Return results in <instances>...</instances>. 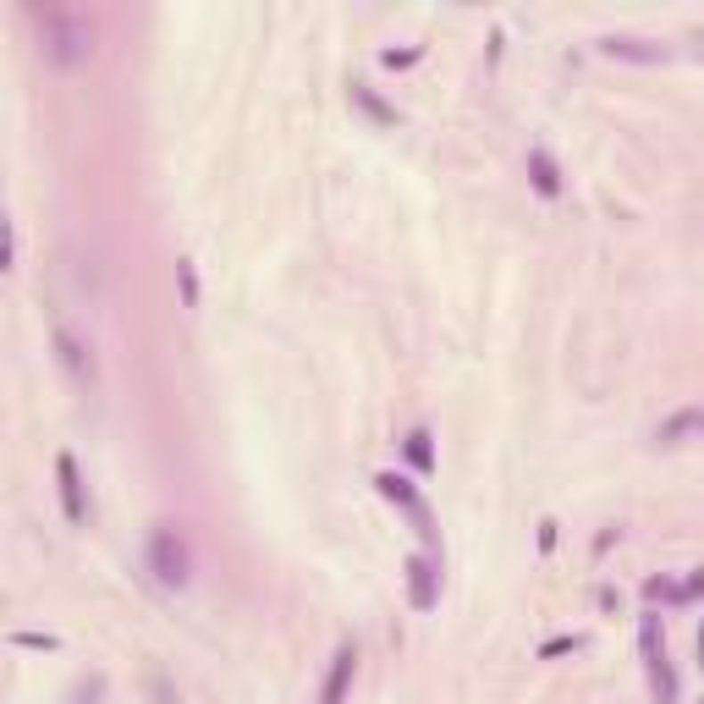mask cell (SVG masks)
Returning <instances> with one entry per match:
<instances>
[{"mask_svg":"<svg viewBox=\"0 0 704 704\" xmlns=\"http://www.w3.org/2000/svg\"><path fill=\"white\" fill-rule=\"evenodd\" d=\"M176 286H182V308H199V275L187 259H176Z\"/></svg>","mask_w":704,"mask_h":704,"instance_id":"cell-13","label":"cell"},{"mask_svg":"<svg viewBox=\"0 0 704 704\" xmlns=\"http://www.w3.org/2000/svg\"><path fill=\"white\" fill-rule=\"evenodd\" d=\"M600 50L611 61H638V67H655V61H666L660 45H644V39H600Z\"/></svg>","mask_w":704,"mask_h":704,"instance_id":"cell-7","label":"cell"},{"mask_svg":"<svg viewBox=\"0 0 704 704\" xmlns=\"http://www.w3.org/2000/svg\"><path fill=\"white\" fill-rule=\"evenodd\" d=\"M699 644H704V633H699Z\"/></svg>","mask_w":704,"mask_h":704,"instance_id":"cell-17","label":"cell"},{"mask_svg":"<svg viewBox=\"0 0 704 704\" xmlns=\"http://www.w3.org/2000/svg\"><path fill=\"white\" fill-rule=\"evenodd\" d=\"M55 479H61V512H67V523H88V501H83V473H78V457L61 452L55 457Z\"/></svg>","mask_w":704,"mask_h":704,"instance_id":"cell-3","label":"cell"},{"mask_svg":"<svg viewBox=\"0 0 704 704\" xmlns=\"http://www.w3.org/2000/svg\"><path fill=\"white\" fill-rule=\"evenodd\" d=\"M55 347H61V364H67V374L78 380V386H88V380H94V358H88V347H83L67 325H55Z\"/></svg>","mask_w":704,"mask_h":704,"instance_id":"cell-6","label":"cell"},{"mask_svg":"<svg viewBox=\"0 0 704 704\" xmlns=\"http://www.w3.org/2000/svg\"><path fill=\"white\" fill-rule=\"evenodd\" d=\"M34 17H39V45L55 67H78L88 55V28L72 12H34Z\"/></svg>","mask_w":704,"mask_h":704,"instance_id":"cell-1","label":"cell"},{"mask_svg":"<svg viewBox=\"0 0 704 704\" xmlns=\"http://www.w3.org/2000/svg\"><path fill=\"white\" fill-rule=\"evenodd\" d=\"M638 650H644V666H650V671L660 666V617H655V611L638 622Z\"/></svg>","mask_w":704,"mask_h":704,"instance_id":"cell-10","label":"cell"},{"mask_svg":"<svg viewBox=\"0 0 704 704\" xmlns=\"http://www.w3.org/2000/svg\"><path fill=\"white\" fill-rule=\"evenodd\" d=\"M567 650H578V638H551V644L539 650V655H567Z\"/></svg>","mask_w":704,"mask_h":704,"instance_id":"cell-16","label":"cell"},{"mask_svg":"<svg viewBox=\"0 0 704 704\" xmlns=\"http://www.w3.org/2000/svg\"><path fill=\"white\" fill-rule=\"evenodd\" d=\"M693 594H704V567H693V578L677 584V600H693Z\"/></svg>","mask_w":704,"mask_h":704,"instance_id":"cell-15","label":"cell"},{"mask_svg":"<svg viewBox=\"0 0 704 704\" xmlns=\"http://www.w3.org/2000/svg\"><path fill=\"white\" fill-rule=\"evenodd\" d=\"M528 176H534V187H539L545 199H556V193H561V171H556L551 149H528Z\"/></svg>","mask_w":704,"mask_h":704,"instance_id":"cell-8","label":"cell"},{"mask_svg":"<svg viewBox=\"0 0 704 704\" xmlns=\"http://www.w3.org/2000/svg\"><path fill=\"white\" fill-rule=\"evenodd\" d=\"M12 644H22V650H55V638H45V633H17Z\"/></svg>","mask_w":704,"mask_h":704,"instance_id":"cell-14","label":"cell"},{"mask_svg":"<svg viewBox=\"0 0 704 704\" xmlns=\"http://www.w3.org/2000/svg\"><path fill=\"white\" fill-rule=\"evenodd\" d=\"M407 457H413V468H419V473L435 468V452H430V435H424V430H413V435H407Z\"/></svg>","mask_w":704,"mask_h":704,"instance_id":"cell-12","label":"cell"},{"mask_svg":"<svg viewBox=\"0 0 704 704\" xmlns=\"http://www.w3.org/2000/svg\"><path fill=\"white\" fill-rule=\"evenodd\" d=\"M352 671H358V650H352V644H341V650L331 655V671H325V688H319V704H347Z\"/></svg>","mask_w":704,"mask_h":704,"instance_id":"cell-5","label":"cell"},{"mask_svg":"<svg viewBox=\"0 0 704 704\" xmlns=\"http://www.w3.org/2000/svg\"><path fill=\"white\" fill-rule=\"evenodd\" d=\"M352 100H358L380 127H391V121H397V111H391V105H380V100H374V88H364V83H352Z\"/></svg>","mask_w":704,"mask_h":704,"instance_id":"cell-11","label":"cell"},{"mask_svg":"<svg viewBox=\"0 0 704 704\" xmlns=\"http://www.w3.org/2000/svg\"><path fill=\"white\" fill-rule=\"evenodd\" d=\"M374 485H380V495H386V501H397V506H407V512H424L419 495H413V485H407L402 473H374Z\"/></svg>","mask_w":704,"mask_h":704,"instance_id":"cell-9","label":"cell"},{"mask_svg":"<svg viewBox=\"0 0 704 704\" xmlns=\"http://www.w3.org/2000/svg\"><path fill=\"white\" fill-rule=\"evenodd\" d=\"M149 572L166 589H187V578H193V561H187V545L171 534V528H160L154 539H149Z\"/></svg>","mask_w":704,"mask_h":704,"instance_id":"cell-2","label":"cell"},{"mask_svg":"<svg viewBox=\"0 0 704 704\" xmlns=\"http://www.w3.org/2000/svg\"><path fill=\"white\" fill-rule=\"evenodd\" d=\"M407 594L419 611H435V600H440V567L430 556H413L407 561Z\"/></svg>","mask_w":704,"mask_h":704,"instance_id":"cell-4","label":"cell"},{"mask_svg":"<svg viewBox=\"0 0 704 704\" xmlns=\"http://www.w3.org/2000/svg\"><path fill=\"white\" fill-rule=\"evenodd\" d=\"M699 424H704V413H699Z\"/></svg>","mask_w":704,"mask_h":704,"instance_id":"cell-18","label":"cell"}]
</instances>
